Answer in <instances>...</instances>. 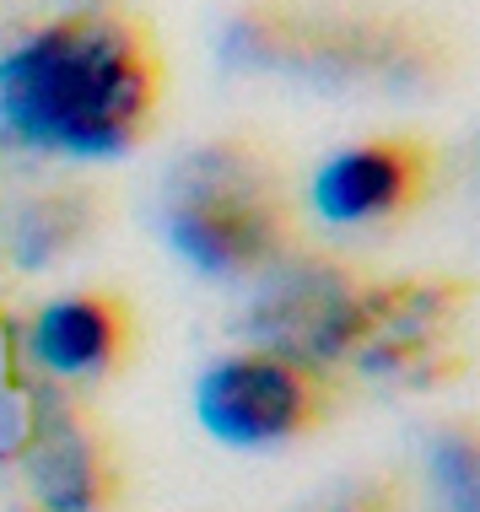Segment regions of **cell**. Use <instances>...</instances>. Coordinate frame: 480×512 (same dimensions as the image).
I'll return each mask as SVG.
<instances>
[{"instance_id": "9", "label": "cell", "mask_w": 480, "mask_h": 512, "mask_svg": "<svg viewBox=\"0 0 480 512\" xmlns=\"http://www.w3.org/2000/svg\"><path fill=\"white\" fill-rule=\"evenodd\" d=\"M27 340H33V362L44 383L87 394L130 367L141 345V313L119 286H81V292L44 302Z\"/></svg>"}, {"instance_id": "2", "label": "cell", "mask_w": 480, "mask_h": 512, "mask_svg": "<svg viewBox=\"0 0 480 512\" xmlns=\"http://www.w3.org/2000/svg\"><path fill=\"white\" fill-rule=\"evenodd\" d=\"M216 54L232 71L324 92H432L459 71V49L427 17L362 0H243Z\"/></svg>"}, {"instance_id": "7", "label": "cell", "mask_w": 480, "mask_h": 512, "mask_svg": "<svg viewBox=\"0 0 480 512\" xmlns=\"http://www.w3.org/2000/svg\"><path fill=\"white\" fill-rule=\"evenodd\" d=\"M367 286H373V275H362L351 259L324 254V248H297L286 265H276L259 286H249L254 302L249 318H243L249 345L303 356V362L340 378Z\"/></svg>"}, {"instance_id": "3", "label": "cell", "mask_w": 480, "mask_h": 512, "mask_svg": "<svg viewBox=\"0 0 480 512\" xmlns=\"http://www.w3.org/2000/svg\"><path fill=\"white\" fill-rule=\"evenodd\" d=\"M162 238L195 275L222 286H259L303 248V216L276 151L216 135L162 178Z\"/></svg>"}, {"instance_id": "4", "label": "cell", "mask_w": 480, "mask_h": 512, "mask_svg": "<svg viewBox=\"0 0 480 512\" xmlns=\"http://www.w3.org/2000/svg\"><path fill=\"white\" fill-rule=\"evenodd\" d=\"M340 405H346V378L249 340L216 356L195 383L200 426L238 453H270L319 437Z\"/></svg>"}, {"instance_id": "8", "label": "cell", "mask_w": 480, "mask_h": 512, "mask_svg": "<svg viewBox=\"0 0 480 512\" xmlns=\"http://www.w3.org/2000/svg\"><path fill=\"white\" fill-rule=\"evenodd\" d=\"M27 475L44 512H114L125 491L119 442L87 394L38 383L27 415Z\"/></svg>"}, {"instance_id": "11", "label": "cell", "mask_w": 480, "mask_h": 512, "mask_svg": "<svg viewBox=\"0 0 480 512\" xmlns=\"http://www.w3.org/2000/svg\"><path fill=\"white\" fill-rule=\"evenodd\" d=\"M416 491V475L410 469H394V464H367V469H351V475L329 480L324 491H313L297 512H421Z\"/></svg>"}, {"instance_id": "6", "label": "cell", "mask_w": 480, "mask_h": 512, "mask_svg": "<svg viewBox=\"0 0 480 512\" xmlns=\"http://www.w3.org/2000/svg\"><path fill=\"white\" fill-rule=\"evenodd\" d=\"M443 184V146H432L416 130H378L313 168L308 211L340 232H389L427 211V200Z\"/></svg>"}, {"instance_id": "10", "label": "cell", "mask_w": 480, "mask_h": 512, "mask_svg": "<svg viewBox=\"0 0 480 512\" xmlns=\"http://www.w3.org/2000/svg\"><path fill=\"white\" fill-rule=\"evenodd\" d=\"M421 502L437 512H480V432L475 415H443L421 437Z\"/></svg>"}, {"instance_id": "1", "label": "cell", "mask_w": 480, "mask_h": 512, "mask_svg": "<svg viewBox=\"0 0 480 512\" xmlns=\"http://www.w3.org/2000/svg\"><path fill=\"white\" fill-rule=\"evenodd\" d=\"M168 98L152 22L125 6H76L0 54V135L44 157L114 162L146 146Z\"/></svg>"}, {"instance_id": "5", "label": "cell", "mask_w": 480, "mask_h": 512, "mask_svg": "<svg viewBox=\"0 0 480 512\" xmlns=\"http://www.w3.org/2000/svg\"><path fill=\"white\" fill-rule=\"evenodd\" d=\"M470 313L475 292L470 281H373L356 313L346 372L378 383H400V389H432V383L454 378L470 356Z\"/></svg>"}]
</instances>
